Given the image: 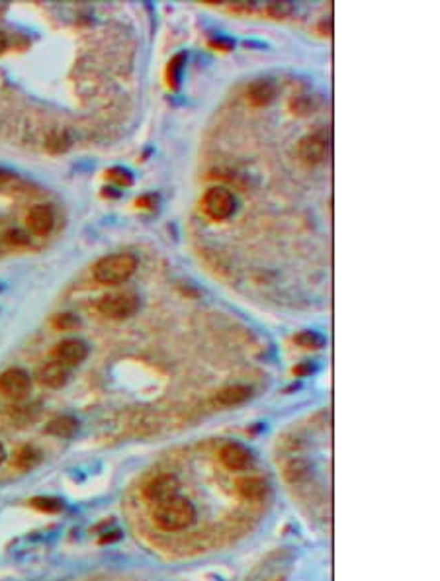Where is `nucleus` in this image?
<instances>
[{"instance_id":"0eeeda50","label":"nucleus","mask_w":440,"mask_h":581,"mask_svg":"<svg viewBox=\"0 0 440 581\" xmlns=\"http://www.w3.org/2000/svg\"><path fill=\"white\" fill-rule=\"evenodd\" d=\"M178 491H180V482H178V478L172 476V473L155 476V478L149 480L145 487H143V496H145L147 501H151L153 505L176 497L178 496Z\"/></svg>"},{"instance_id":"6ab92c4d","label":"nucleus","mask_w":440,"mask_h":581,"mask_svg":"<svg viewBox=\"0 0 440 581\" xmlns=\"http://www.w3.org/2000/svg\"><path fill=\"white\" fill-rule=\"evenodd\" d=\"M184 61H186V55H184V53H178V55L172 57L169 67H167V81H169V86H171V88H178Z\"/></svg>"},{"instance_id":"f3484780","label":"nucleus","mask_w":440,"mask_h":581,"mask_svg":"<svg viewBox=\"0 0 440 581\" xmlns=\"http://www.w3.org/2000/svg\"><path fill=\"white\" fill-rule=\"evenodd\" d=\"M288 571H284L282 556L276 564H270V558L266 564H260V568L253 573V578L249 581H286Z\"/></svg>"},{"instance_id":"a878e982","label":"nucleus","mask_w":440,"mask_h":581,"mask_svg":"<svg viewBox=\"0 0 440 581\" xmlns=\"http://www.w3.org/2000/svg\"><path fill=\"white\" fill-rule=\"evenodd\" d=\"M14 174L12 172H8V170H2L0 169V184H4V182H8L10 179H12Z\"/></svg>"},{"instance_id":"412c9836","label":"nucleus","mask_w":440,"mask_h":581,"mask_svg":"<svg viewBox=\"0 0 440 581\" xmlns=\"http://www.w3.org/2000/svg\"><path fill=\"white\" fill-rule=\"evenodd\" d=\"M32 507L43 513H59L63 509V501L57 497H34Z\"/></svg>"},{"instance_id":"1a4fd4ad","label":"nucleus","mask_w":440,"mask_h":581,"mask_svg":"<svg viewBox=\"0 0 440 581\" xmlns=\"http://www.w3.org/2000/svg\"><path fill=\"white\" fill-rule=\"evenodd\" d=\"M220 460L221 464L231 470V472H241L247 470L253 462V454L249 448H244L239 442H227L225 447L220 450Z\"/></svg>"},{"instance_id":"b1692460","label":"nucleus","mask_w":440,"mask_h":581,"mask_svg":"<svg viewBox=\"0 0 440 581\" xmlns=\"http://www.w3.org/2000/svg\"><path fill=\"white\" fill-rule=\"evenodd\" d=\"M4 241L8 243V245H12V247H25L30 243V235L24 233L22 230H10L6 231Z\"/></svg>"},{"instance_id":"4be33fe9","label":"nucleus","mask_w":440,"mask_h":581,"mask_svg":"<svg viewBox=\"0 0 440 581\" xmlns=\"http://www.w3.org/2000/svg\"><path fill=\"white\" fill-rule=\"evenodd\" d=\"M78 325H81V321L73 314H61L53 317V327L59 329V331H71V329H76Z\"/></svg>"},{"instance_id":"9b49d317","label":"nucleus","mask_w":440,"mask_h":581,"mask_svg":"<svg viewBox=\"0 0 440 581\" xmlns=\"http://www.w3.org/2000/svg\"><path fill=\"white\" fill-rule=\"evenodd\" d=\"M28 227L34 235H39V237H45L51 233L53 225H55V214H53V207L48 206V204H37L34 206L30 212H28Z\"/></svg>"},{"instance_id":"5701e85b","label":"nucleus","mask_w":440,"mask_h":581,"mask_svg":"<svg viewBox=\"0 0 440 581\" xmlns=\"http://www.w3.org/2000/svg\"><path fill=\"white\" fill-rule=\"evenodd\" d=\"M106 176H108L110 181L116 182V184H120V186H132V184H134L132 172L127 169H122V167H114V169H110L106 172Z\"/></svg>"},{"instance_id":"9d476101","label":"nucleus","mask_w":440,"mask_h":581,"mask_svg":"<svg viewBox=\"0 0 440 581\" xmlns=\"http://www.w3.org/2000/svg\"><path fill=\"white\" fill-rule=\"evenodd\" d=\"M235 489L237 493L243 497L244 501H264L270 493V485L264 478L260 476H243L235 482Z\"/></svg>"},{"instance_id":"7ed1b4c3","label":"nucleus","mask_w":440,"mask_h":581,"mask_svg":"<svg viewBox=\"0 0 440 581\" xmlns=\"http://www.w3.org/2000/svg\"><path fill=\"white\" fill-rule=\"evenodd\" d=\"M202 207L206 212V216L213 221H223V219L231 218L237 210V200L233 196L231 190L223 188V186H213L202 198Z\"/></svg>"},{"instance_id":"a211bd4d","label":"nucleus","mask_w":440,"mask_h":581,"mask_svg":"<svg viewBox=\"0 0 440 581\" xmlns=\"http://www.w3.org/2000/svg\"><path fill=\"white\" fill-rule=\"evenodd\" d=\"M41 462V452L36 447H22L14 454V466L20 470H32Z\"/></svg>"},{"instance_id":"4468645a","label":"nucleus","mask_w":440,"mask_h":581,"mask_svg":"<svg viewBox=\"0 0 440 581\" xmlns=\"http://www.w3.org/2000/svg\"><path fill=\"white\" fill-rule=\"evenodd\" d=\"M247 96L253 106H269L270 102L276 98V85L270 79H258L249 86Z\"/></svg>"},{"instance_id":"423d86ee","label":"nucleus","mask_w":440,"mask_h":581,"mask_svg":"<svg viewBox=\"0 0 440 581\" xmlns=\"http://www.w3.org/2000/svg\"><path fill=\"white\" fill-rule=\"evenodd\" d=\"M0 391L14 401L24 400L32 391V378L22 368H8L0 374Z\"/></svg>"},{"instance_id":"f257e3e1","label":"nucleus","mask_w":440,"mask_h":581,"mask_svg":"<svg viewBox=\"0 0 440 581\" xmlns=\"http://www.w3.org/2000/svg\"><path fill=\"white\" fill-rule=\"evenodd\" d=\"M196 507L186 499V497H172L167 501H160L153 507V521L160 531L167 533H176L190 529L196 522Z\"/></svg>"},{"instance_id":"20e7f679","label":"nucleus","mask_w":440,"mask_h":581,"mask_svg":"<svg viewBox=\"0 0 440 581\" xmlns=\"http://www.w3.org/2000/svg\"><path fill=\"white\" fill-rule=\"evenodd\" d=\"M139 309V298L132 292L108 294L98 302V312L110 319H127Z\"/></svg>"},{"instance_id":"f03ea898","label":"nucleus","mask_w":440,"mask_h":581,"mask_svg":"<svg viewBox=\"0 0 440 581\" xmlns=\"http://www.w3.org/2000/svg\"><path fill=\"white\" fill-rule=\"evenodd\" d=\"M135 268H137V256L135 254L116 253L100 258L92 268V274H94V280L98 284L116 286V284H123L125 280L132 278Z\"/></svg>"},{"instance_id":"6e6552de","label":"nucleus","mask_w":440,"mask_h":581,"mask_svg":"<svg viewBox=\"0 0 440 581\" xmlns=\"http://www.w3.org/2000/svg\"><path fill=\"white\" fill-rule=\"evenodd\" d=\"M53 356L57 363L65 364V366H76L88 356V347L85 340L81 339H65L55 345Z\"/></svg>"},{"instance_id":"39448f33","label":"nucleus","mask_w":440,"mask_h":581,"mask_svg":"<svg viewBox=\"0 0 440 581\" xmlns=\"http://www.w3.org/2000/svg\"><path fill=\"white\" fill-rule=\"evenodd\" d=\"M331 151V137L327 132L319 130L313 134H307L300 145H297V153L300 159L307 163V165H321L325 159L329 157Z\"/></svg>"},{"instance_id":"ddd939ff","label":"nucleus","mask_w":440,"mask_h":581,"mask_svg":"<svg viewBox=\"0 0 440 581\" xmlns=\"http://www.w3.org/2000/svg\"><path fill=\"white\" fill-rule=\"evenodd\" d=\"M251 398V387L243 386V384H233V386H227L220 389L216 396H213V403L220 405V407H233V405H239Z\"/></svg>"},{"instance_id":"f8f14e48","label":"nucleus","mask_w":440,"mask_h":581,"mask_svg":"<svg viewBox=\"0 0 440 581\" xmlns=\"http://www.w3.org/2000/svg\"><path fill=\"white\" fill-rule=\"evenodd\" d=\"M37 378L43 386L53 387V389H59L67 384L69 380V370L67 366L57 360H51V363H45L39 370H37Z\"/></svg>"},{"instance_id":"2eb2a0df","label":"nucleus","mask_w":440,"mask_h":581,"mask_svg":"<svg viewBox=\"0 0 440 581\" xmlns=\"http://www.w3.org/2000/svg\"><path fill=\"white\" fill-rule=\"evenodd\" d=\"M76 431H78V421L71 415L55 417L45 427V433L51 436H57V438H71V436L76 435Z\"/></svg>"},{"instance_id":"bb28decb","label":"nucleus","mask_w":440,"mask_h":581,"mask_svg":"<svg viewBox=\"0 0 440 581\" xmlns=\"http://www.w3.org/2000/svg\"><path fill=\"white\" fill-rule=\"evenodd\" d=\"M4 458H6V450H4V447H2V442H0V464L4 462Z\"/></svg>"},{"instance_id":"dca6fc26","label":"nucleus","mask_w":440,"mask_h":581,"mask_svg":"<svg viewBox=\"0 0 440 581\" xmlns=\"http://www.w3.org/2000/svg\"><path fill=\"white\" fill-rule=\"evenodd\" d=\"M284 478L288 480V484L300 485L307 482L311 478V466L304 458H292L284 466Z\"/></svg>"},{"instance_id":"aec40b11","label":"nucleus","mask_w":440,"mask_h":581,"mask_svg":"<svg viewBox=\"0 0 440 581\" xmlns=\"http://www.w3.org/2000/svg\"><path fill=\"white\" fill-rule=\"evenodd\" d=\"M295 343L304 349H321L325 345V337L317 331H302L295 335Z\"/></svg>"},{"instance_id":"393cba45","label":"nucleus","mask_w":440,"mask_h":581,"mask_svg":"<svg viewBox=\"0 0 440 581\" xmlns=\"http://www.w3.org/2000/svg\"><path fill=\"white\" fill-rule=\"evenodd\" d=\"M269 12L276 18H284L286 14L292 12V6L288 2H272L269 6Z\"/></svg>"}]
</instances>
